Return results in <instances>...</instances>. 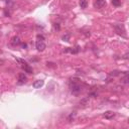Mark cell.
<instances>
[{"label": "cell", "mask_w": 129, "mask_h": 129, "mask_svg": "<svg viewBox=\"0 0 129 129\" xmlns=\"http://www.w3.org/2000/svg\"><path fill=\"white\" fill-rule=\"evenodd\" d=\"M114 29H115V31L117 32V34L121 35L122 37H127L126 30H125V27H124L123 24H115L114 25Z\"/></svg>", "instance_id": "cell-1"}, {"label": "cell", "mask_w": 129, "mask_h": 129, "mask_svg": "<svg viewBox=\"0 0 129 129\" xmlns=\"http://www.w3.org/2000/svg\"><path fill=\"white\" fill-rule=\"evenodd\" d=\"M70 89L74 95H78L81 91H82V87H81L78 83H76V81H74V82L71 83V85H70Z\"/></svg>", "instance_id": "cell-2"}, {"label": "cell", "mask_w": 129, "mask_h": 129, "mask_svg": "<svg viewBox=\"0 0 129 129\" xmlns=\"http://www.w3.org/2000/svg\"><path fill=\"white\" fill-rule=\"evenodd\" d=\"M107 5L105 0H95L94 1V7L97 9H102Z\"/></svg>", "instance_id": "cell-3"}, {"label": "cell", "mask_w": 129, "mask_h": 129, "mask_svg": "<svg viewBox=\"0 0 129 129\" xmlns=\"http://www.w3.org/2000/svg\"><path fill=\"white\" fill-rule=\"evenodd\" d=\"M35 47L37 49L38 52H43V51L45 50L46 45H45V43H43V40H37V42L35 43Z\"/></svg>", "instance_id": "cell-4"}, {"label": "cell", "mask_w": 129, "mask_h": 129, "mask_svg": "<svg viewBox=\"0 0 129 129\" xmlns=\"http://www.w3.org/2000/svg\"><path fill=\"white\" fill-rule=\"evenodd\" d=\"M26 80H27V78H26L25 75L23 73H20L18 75V82H17V84L18 85H23V84L26 83Z\"/></svg>", "instance_id": "cell-5"}, {"label": "cell", "mask_w": 129, "mask_h": 129, "mask_svg": "<svg viewBox=\"0 0 129 129\" xmlns=\"http://www.w3.org/2000/svg\"><path fill=\"white\" fill-rule=\"evenodd\" d=\"M103 116L105 119H108V120H110V119H113L115 117V113L113 111H106L104 114H103Z\"/></svg>", "instance_id": "cell-6"}, {"label": "cell", "mask_w": 129, "mask_h": 129, "mask_svg": "<svg viewBox=\"0 0 129 129\" xmlns=\"http://www.w3.org/2000/svg\"><path fill=\"white\" fill-rule=\"evenodd\" d=\"M43 84H44L43 80H37L33 83V88H34V89H40V88L43 86Z\"/></svg>", "instance_id": "cell-7"}, {"label": "cell", "mask_w": 129, "mask_h": 129, "mask_svg": "<svg viewBox=\"0 0 129 129\" xmlns=\"http://www.w3.org/2000/svg\"><path fill=\"white\" fill-rule=\"evenodd\" d=\"M11 43L13 45H19V44H21V40H20L18 36H13L11 38Z\"/></svg>", "instance_id": "cell-8"}, {"label": "cell", "mask_w": 129, "mask_h": 129, "mask_svg": "<svg viewBox=\"0 0 129 129\" xmlns=\"http://www.w3.org/2000/svg\"><path fill=\"white\" fill-rule=\"evenodd\" d=\"M22 68H23V70H24L26 73H28V74H32V69L29 67V65H28V64L22 65Z\"/></svg>", "instance_id": "cell-9"}, {"label": "cell", "mask_w": 129, "mask_h": 129, "mask_svg": "<svg viewBox=\"0 0 129 129\" xmlns=\"http://www.w3.org/2000/svg\"><path fill=\"white\" fill-rule=\"evenodd\" d=\"M128 80H129V78H128V74H127V72H126L124 78H122V79H121V82L123 83V84H128V83H129V82H128Z\"/></svg>", "instance_id": "cell-10"}, {"label": "cell", "mask_w": 129, "mask_h": 129, "mask_svg": "<svg viewBox=\"0 0 129 129\" xmlns=\"http://www.w3.org/2000/svg\"><path fill=\"white\" fill-rule=\"evenodd\" d=\"M79 4H80V6H81V8H86L87 5H88V3H87L86 0H80Z\"/></svg>", "instance_id": "cell-11"}, {"label": "cell", "mask_w": 129, "mask_h": 129, "mask_svg": "<svg viewBox=\"0 0 129 129\" xmlns=\"http://www.w3.org/2000/svg\"><path fill=\"white\" fill-rule=\"evenodd\" d=\"M76 117V112H72L70 115H69V117H68V121L69 122H72L74 120V118Z\"/></svg>", "instance_id": "cell-12"}, {"label": "cell", "mask_w": 129, "mask_h": 129, "mask_svg": "<svg viewBox=\"0 0 129 129\" xmlns=\"http://www.w3.org/2000/svg\"><path fill=\"white\" fill-rule=\"evenodd\" d=\"M88 103H89V98H84V99L81 100V102H80V104L84 105V106H86Z\"/></svg>", "instance_id": "cell-13"}, {"label": "cell", "mask_w": 129, "mask_h": 129, "mask_svg": "<svg viewBox=\"0 0 129 129\" xmlns=\"http://www.w3.org/2000/svg\"><path fill=\"white\" fill-rule=\"evenodd\" d=\"M112 4L114 6H120L121 5V0H112Z\"/></svg>", "instance_id": "cell-14"}, {"label": "cell", "mask_w": 129, "mask_h": 129, "mask_svg": "<svg viewBox=\"0 0 129 129\" xmlns=\"http://www.w3.org/2000/svg\"><path fill=\"white\" fill-rule=\"evenodd\" d=\"M120 75V72L119 71H112L110 73V76H113V77H116V76H119Z\"/></svg>", "instance_id": "cell-15"}, {"label": "cell", "mask_w": 129, "mask_h": 129, "mask_svg": "<svg viewBox=\"0 0 129 129\" xmlns=\"http://www.w3.org/2000/svg\"><path fill=\"white\" fill-rule=\"evenodd\" d=\"M69 38H70V35L69 34L63 36V40H65V42H69Z\"/></svg>", "instance_id": "cell-16"}, {"label": "cell", "mask_w": 129, "mask_h": 129, "mask_svg": "<svg viewBox=\"0 0 129 129\" xmlns=\"http://www.w3.org/2000/svg\"><path fill=\"white\" fill-rule=\"evenodd\" d=\"M46 66L47 67H52V68H56V64H53V63H46Z\"/></svg>", "instance_id": "cell-17"}, {"label": "cell", "mask_w": 129, "mask_h": 129, "mask_svg": "<svg viewBox=\"0 0 129 129\" xmlns=\"http://www.w3.org/2000/svg\"><path fill=\"white\" fill-rule=\"evenodd\" d=\"M55 28L58 29V30H60V25L58 23H55Z\"/></svg>", "instance_id": "cell-18"}, {"label": "cell", "mask_w": 129, "mask_h": 129, "mask_svg": "<svg viewBox=\"0 0 129 129\" xmlns=\"http://www.w3.org/2000/svg\"><path fill=\"white\" fill-rule=\"evenodd\" d=\"M37 38H38V39H42V40H43V39H44V37H43V35H39V34L37 35Z\"/></svg>", "instance_id": "cell-19"}, {"label": "cell", "mask_w": 129, "mask_h": 129, "mask_svg": "<svg viewBox=\"0 0 129 129\" xmlns=\"http://www.w3.org/2000/svg\"><path fill=\"white\" fill-rule=\"evenodd\" d=\"M124 59H125V60H127V59H128V52L124 55Z\"/></svg>", "instance_id": "cell-20"}]
</instances>
